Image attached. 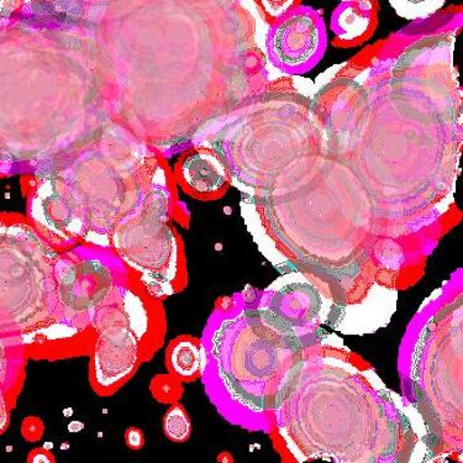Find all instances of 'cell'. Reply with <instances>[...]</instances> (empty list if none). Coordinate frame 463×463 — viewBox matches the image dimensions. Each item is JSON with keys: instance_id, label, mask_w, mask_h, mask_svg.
Wrapping results in <instances>:
<instances>
[{"instance_id": "6da1fadb", "label": "cell", "mask_w": 463, "mask_h": 463, "mask_svg": "<svg viewBox=\"0 0 463 463\" xmlns=\"http://www.w3.org/2000/svg\"><path fill=\"white\" fill-rule=\"evenodd\" d=\"M323 19L312 9H296L272 24L267 35L269 61L287 74H303L317 66L326 50Z\"/></svg>"}, {"instance_id": "8992f818", "label": "cell", "mask_w": 463, "mask_h": 463, "mask_svg": "<svg viewBox=\"0 0 463 463\" xmlns=\"http://www.w3.org/2000/svg\"><path fill=\"white\" fill-rule=\"evenodd\" d=\"M390 3L401 18L422 20L436 14L446 0H390Z\"/></svg>"}, {"instance_id": "7c38bea8", "label": "cell", "mask_w": 463, "mask_h": 463, "mask_svg": "<svg viewBox=\"0 0 463 463\" xmlns=\"http://www.w3.org/2000/svg\"><path fill=\"white\" fill-rule=\"evenodd\" d=\"M84 424L80 421H72L69 425V430L70 432H79L80 430H83Z\"/></svg>"}, {"instance_id": "9c48e42d", "label": "cell", "mask_w": 463, "mask_h": 463, "mask_svg": "<svg viewBox=\"0 0 463 463\" xmlns=\"http://www.w3.org/2000/svg\"><path fill=\"white\" fill-rule=\"evenodd\" d=\"M24 436L30 441H39L43 438V422L39 418H29L24 422Z\"/></svg>"}, {"instance_id": "5b68a950", "label": "cell", "mask_w": 463, "mask_h": 463, "mask_svg": "<svg viewBox=\"0 0 463 463\" xmlns=\"http://www.w3.org/2000/svg\"><path fill=\"white\" fill-rule=\"evenodd\" d=\"M162 429L168 440L182 444L192 435V421L184 405L174 403L167 409L162 419Z\"/></svg>"}, {"instance_id": "7a4b0ae2", "label": "cell", "mask_w": 463, "mask_h": 463, "mask_svg": "<svg viewBox=\"0 0 463 463\" xmlns=\"http://www.w3.org/2000/svg\"><path fill=\"white\" fill-rule=\"evenodd\" d=\"M182 187L202 201L222 198L232 185V175L222 158L211 148L189 151L178 165Z\"/></svg>"}, {"instance_id": "8fae6325", "label": "cell", "mask_w": 463, "mask_h": 463, "mask_svg": "<svg viewBox=\"0 0 463 463\" xmlns=\"http://www.w3.org/2000/svg\"><path fill=\"white\" fill-rule=\"evenodd\" d=\"M6 422H8V413H6L5 398L0 393V430L5 429Z\"/></svg>"}, {"instance_id": "52a82bcc", "label": "cell", "mask_w": 463, "mask_h": 463, "mask_svg": "<svg viewBox=\"0 0 463 463\" xmlns=\"http://www.w3.org/2000/svg\"><path fill=\"white\" fill-rule=\"evenodd\" d=\"M256 3L261 10L263 18L272 25L293 10L298 9L302 0H256Z\"/></svg>"}, {"instance_id": "30bf717a", "label": "cell", "mask_w": 463, "mask_h": 463, "mask_svg": "<svg viewBox=\"0 0 463 463\" xmlns=\"http://www.w3.org/2000/svg\"><path fill=\"white\" fill-rule=\"evenodd\" d=\"M57 458L53 454H51L49 449H33L30 454L29 462H39V463H55Z\"/></svg>"}, {"instance_id": "ba28073f", "label": "cell", "mask_w": 463, "mask_h": 463, "mask_svg": "<svg viewBox=\"0 0 463 463\" xmlns=\"http://www.w3.org/2000/svg\"><path fill=\"white\" fill-rule=\"evenodd\" d=\"M125 445L133 451L144 449L146 444V438H145L144 431L141 429L130 427L124 432Z\"/></svg>"}, {"instance_id": "3957f363", "label": "cell", "mask_w": 463, "mask_h": 463, "mask_svg": "<svg viewBox=\"0 0 463 463\" xmlns=\"http://www.w3.org/2000/svg\"><path fill=\"white\" fill-rule=\"evenodd\" d=\"M378 10L377 0L341 3L331 18V30L335 33L334 43L340 47H354L367 42L376 32Z\"/></svg>"}, {"instance_id": "277c9868", "label": "cell", "mask_w": 463, "mask_h": 463, "mask_svg": "<svg viewBox=\"0 0 463 463\" xmlns=\"http://www.w3.org/2000/svg\"><path fill=\"white\" fill-rule=\"evenodd\" d=\"M205 354L201 341L192 336H179L171 341L165 353V366L172 377L193 382L204 371Z\"/></svg>"}]
</instances>
